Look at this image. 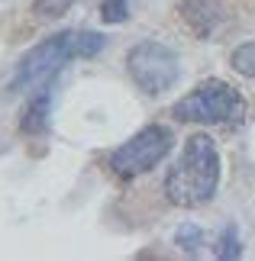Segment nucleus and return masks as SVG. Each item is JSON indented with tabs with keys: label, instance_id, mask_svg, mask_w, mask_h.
<instances>
[{
	"label": "nucleus",
	"instance_id": "obj_4",
	"mask_svg": "<svg viewBox=\"0 0 255 261\" xmlns=\"http://www.w3.org/2000/svg\"><path fill=\"white\" fill-rule=\"evenodd\" d=\"M71 58H78L75 29H65V33H55V36L42 39V42L33 45L16 62V71H13V77H10V94H19V90H33V87L49 84L71 62Z\"/></svg>",
	"mask_w": 255,
	"mask_h": 261
},
{
	"label": "nucleus",
	"instance_id": "obj_10",
	"mask_svg": "<svg viewBox=\"0 0 255 261\" xmlns=\"http://www.w3.org/2000/svg\"><path fill=\"white\" fill-rule=\"evenodd\" d=\"M175 242L178 248H184L188 255H200V245H203V232H200V226H194V223H184L175 232Z\"/></svg>",
	"mask_w": 255,
	"mask_h": 261
},
{
	"label": "nucleus",
	"instance_id": "obj_7",
	"mask_svg": "<svg viewBox=\"0 0 255 261\" xmlns=\"http://www.w3.org/2000/svg\"><path fill=\"white\" fill-rule=\"evenodd\" d=\"M49 116H52V90L42 84V90H39L36 97L26 100L23 113H19V129H23L26 136H42L49 129V123H52Z\"/></svg>",
	"mask_w": 255,
	"mask_h": 261
},
{
	"label": "nucleus",
	"instance_id": "obj_2",
	"mask_svg": "<svg viewBox=\"0 0 255 261\" xmlns=\"http://www.w3.org/2000/svg\"><path fill=\"white\" fill-rule=\"evenodd\" d=\"M246 97L223 77H207L194 90L171 107L178 123H200V126H239L246 119Z\"/></svg>",
	"mask_w": 255,
	"mask_h": 261
},
{
	"label": "nucleus",
	"instance_id": "obj_11",
	"mask_svg": "<svg viewBox=\"0 0 255 261\" xmlns=\"http://www.w3.org/2000/svg\"><path fill=\"white\" fill-rule=\"evenodd\" d=\"M75 0H33V16L36 19H58L65 16Z\"/></svg>",
	"mask_w": 255,
	"mask_h": 261
},
{
	"label": "nucleus",
	"instance_id": "obj_9",
	"mask_svg": "<svg viewBox=\"0 0 255 261\" xmlns=\"http://www.w3.org/2000/svg\"><path fill=\"white\" fill-rule=\"evenodd\" d=\"M229 65H233V71H239L242 77H255V39L233 48Z\"/></svg>",
	"mask_w": 255,
	"mask_h": 261
},
{
	"label": "nucleus",
	"instance_id": "obj_1",
	"mask_svg": "<svg viewBox=\"0 0 255 261\" xmlns=\"http://www.w3.org/2000/svg\"><path fill=\"white\" fill-rule=\"evenodd\" d=\"M220 187V152L207 133L191 136L175 168L165 174V197L181 210H197L217 197Z\"/></svg>",
	"mask_w": 255,
	"mask_h": 261
},
{
	"label": "nucleus",
	"instance_id": "obj_8",
	"mask_svg": "<svg viewBox=\"0 0 255 261\" xmlns=\"http://www.w3.org/2000/svg\"><path fill=\"white\" fill-rule=\"evenodd\" d=\"M213 255H217L220 261H233V258H239L242 255V245H239V229L226 223L220 229V236H217V245H213Z\"/></svg>",
	"mask_w": 255,
	"mask_h": 261
},
{
	"label": "nucleus",
	"instance_id": "obj_6",
	"mask_svg": "<svg viewBox=\"0 0 255 261\" xmlns=\"http://www.w3.org/2000/svg\"><path fill=\"white\" fill-rule=\"evenodd\" d=\"M178 19L194 39H213L223 23V7L217 0H178Z\"/></svg>",
	"mask_w": 255,
	"mask_h": 261
},
{
	"label": "nucleus",
	"instance_id": "obj_12",
	"mask_svg": "<svg viewBox=\"0 0 255 261\" xmlns=\"http://www.w3.org/2000/svg\"><path fill=\"white\" fill-rule=\"evenodd\" d=\"M129 16V0H100V19L104 23H123Z\"/></svg>",
	"mask_w": 255,
	"mask_h": 261
},
{
	"label": "nucleus",
	"instance_id": "obj_5",
	"mask_svg": "<svg viewBox=\"0 0 255 261\" xmlns=\"http://www.w3.org/2000/svg\"><path fill=\"white\" fill-rule=\"evenodd\" d=\"M171 145H175V136H171L168 126H161V123L142 126L136 136H129L120 148L110 152V171H113L117 177H123V180L142 177V174H149L155 165L165 162Z\"/></svg>",
	"mask_w": 255,
	"mask_h": 261
},
{
	"label": "nucleus",
	"instance_id": "obj_3",
	"mask_svg": "<svg viewBox=\"0 0 255 261\" xmlns=\"http://www.w3.org/2000/svg\"><path fill=\"white\" fill-rule=\"evenodd\" d=\"M126 74L142 94L158 97L178 84L181 58L175 48L158 42V39H142L126 52Z\"/></svg>",
	"mask_w": 255,
	"mask_h": 261
}]
</instances>
